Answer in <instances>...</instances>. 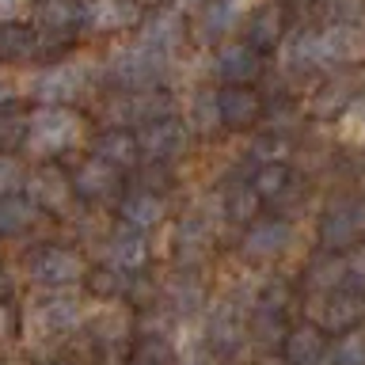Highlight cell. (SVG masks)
Instances as JSON below:
<instances>
[{
    "mask_svg": "<svg viewBox=\"0 0 365 365\" xmlns=\"http://www.w3.org/2000/svg\"><path fill=\"white\" fill-rule=\"evenodd\" d=\"M289 240H293L289 221H282V217H267V221H255L247 228L244 251H247V255H255V259H274V255H282V251L289 247Z\"/></svg>",
    "mask_w": 365,
    "mask_h": 365,
    "instance_id": "cell-17",
    "label": "cell"
},
{
    "mask_svg": "<svg viewBox=\"0 0 365 365\" xmlns=\"http://www.w3.org/2000/svg\"><path fill=\"white\" fill-rule=\"evenodd\" d=\"M23 274H27V282H34L38 289L57 293V289H73V285H80V278L88 274V262H84V255H80L76 247L42 244V247H34L27 255Z\"/></svg>",
    "mask_w": 365,
    "mask_h": 365,
    "instance_id": "cell-4",
    "label": "cell"
},
{
    "mask_svg": "<svg viewBox=\"0 0 365 365\" xmlns=\"http://www.w3.org/2000/svg\"><path fill=\"white\" fill-rule=\"evenodd\" d=\"M217 103H221V122L225 125H251L259 118V110H262V103L259 96L251 88H240V84H228L217 91Z\"/></svg>",
    "mask_w": 365,
    "mask_h": 365,
    "instance_id": "cell-20",
    "label": "cell"
},
{
    "mask_svg": "<svg viewBox=\"0 0 365 365\" xmlns=\"http://www.w3.org/2000/svg\"><path fill=\"white\" fill-rule=\"evenodd\" d=\"M16 99H19V84L11 76H0V114L8 107H16Z\"/></svg>",
    "mask_w": 365,
    "mask_h": 365,
    "instance_id": "cell-36",
    "label": "cell"
},
{
    "mask_svg": "<svg viewBox=\"0 0 365 365\" xmlns=\"http://www.w3.org/2000/svg\"><path fill=\"white\" fill-rule=\"evenodd\" d=\"M164 213H168V202L160 198V194H153L148 187H137V190H125L122 194V202H118V217H122V225H130V228H156L160 221H164Z\"/></svg>",
    "mask_w": 365,
    "mask_h": 365,
    "instance_id": "cell-16",
    "label": "cell"
},
{
    "mask_svg": "<svg viewBox=\"0 0 365 365\" xmlns=\"http://www.w3.org/2000/svg\"><path fill=\"white\" fill-rule=\"evenodd\" d=\"M23 319H27V339H31V331H34V339H65L68 331H76L84 324V308H80L73 293L57 289V293L34 297Z\"/></svg>",
    "mask_w": 365,
    "mask_h": 365,
    "instance_id": "cell-6",
    "label": "cell"
},
{
    "mask_svg": "<svg viewBox=\"0 0 365 365\" xmlns=\"http://www.w3.org/2000/svg\"><path fill=\"white\" fill-rule=\"evenodd\" d=\"M27 118L31 122H27V137H23V153L34 156L38 164H50L53 156H65L84 137V118L73 107H38Z\"/></svg>",
    "mask_w": 365,
    "mask_h": 365,
    "instance_id": "cell-2",
    "label": "cell"
},
{
    "mask_svg": "<svg viewBox=\"0 0 365 365\" xmlns=\"http://www.w3.org/2000/svg\"><path fill=\"white\" fill-rule=\"evenodd\" d=\"M168 301L187 312V308H194V304L202 301V285H198V282H190V278H175V282L168 285Z\"/></svg>",
    "mask_w": 365,
    "mask_h": 365,
    "instance_id": "cell-33",
    "label": "cell"
},
{
    "mask_svg": "<svg viewBox=\"0 0 365 365\" xmlns=\"http://www.w3.org/2000/svg\"><path fill=\"white\" fill-rule=\"evenodd\" d=\"M23 194L38 205V213H61L68 210L73 194V175H65L57 164H38L27 171V182H23Z\"/></svg>",
    "mask_w": 365,
    "mask_h": 365,
    "instance_id": "cell-7",
    "label": "cell"
},
{
    "mask_svg": "<svg viewBox=\"0 0 365 365\" xmlns=\"http://www.w3.org/2000/svg\"><path fill=\"white\" fill-rule=\"evenodd\" d=\"M327 342L319 335V327H297L285 335V358L289 365H319L327 358Z\"/></svg>",
    "mask_w": 365,
    "mask_h": 365,
    "instance_id": "cell-23",
    "label": "cell"
},
{
    "mask_svg": "<svg viewBox=\"0 0 365 365\" xmlns=\"http://www.w3.org/2000/svg\"><path fill=\"white\" fill-rule=\"evenodd\" d=\"M31 11V0H0V23H19Z\"/></svg>",
    "mask_w": 365,
    "mask_h": 365,
    "instance_id": "cell-35",
    "label": "cell"
},
{
    "mask_svg": "<svg viewBox=\"0 0 365 365\" xmlns=\"http://www.w3.org/2000/svg\"><path fill=\"white\" fill-rule=\"evenodd\" d=\"M182 38H187V23H182V16L175 8H156L153 16L141 19V27H137V42L153 46L156 53L171 57L182 46Z\"/></svg>",
    "mask_w": 365,
    "mask_h": 365,
    "instance_id": "cell-12",
    "label": "cell"
},
{
    "mask_svg": "<svg viewBox=\"0 0 365 365\" xmlns=\"http://www.w3.org/2000/svg\"><path fill=\"white\" fill-rule=\"evenodd\" d=\"M11 324H16V312H11V304H0V339L11 335Z\"/></svg>",
    "mask_w": 365,
    "mask_h": 365,
    "instance_id": "cell-38",
    "label": "cell"
},
{
    "mask_svg": "<svg viewBox=\"0 0 365 365\" xmlns=\"http://www.w3.org/2000/svg\"><path fill=\"white\" fill-rule=\"evenodd\" d=\"M88 65L80 61H57V65H46L31 76L27 84V96L38 103V107H73L80 96H88Z\"/></svg>",
    "mask_w": 365,
    "mask_h": 365,
    "instance_id": "cell-5",
    "label": "cell"
},
{
    "mask_svg": "<svg viewBox=\"0 0 365 365\" xmlns=\"http://www.w3.org/2000/svg\"><path fill=\"white\" fill-rule=\"evenodd\" d=\"M342 278H346V259L324 255L308 267V289H316V293H335Z\"/></svg>",
    "mask_w": 365,
    "mask_h": 365,
    "instance_id": "cell-27",
    "label": "cell"
},
{
    "mask_svg": "<svg viewBox=\"0 0 365 365\" xmlns=\"http://www.w3.org/2000/svg\"><path fill=\"white\" fill-rule=\"evenodd\" d=\"M91 156L103 160V164H110L114 171L133 168L137 160H141V148H137V133H133V130H118V125H110V130H103L96 141H91Z\"/></svg>",
    "mask_w": 365,
    "mask_h": 365,
    "instance_id": "cell-15",
    "label": "cell"
},
{
    "mask_svg": "<svg viewBox=\"0 0 365 365\" xmlns=\"http://www.w3.org/2000/svg\"><path fill=\"white\" fill-rule=\"evenodd\" d=\"M168 61L171 57L156 53L153 46L133 38L130 46H122V50L110 53L107 76L122 96H145V91H160V80H164V73H168Z\"/></svg>",
    "mask_w": 365,
    "mask_h": 365,
    "instance_id": "cell-3",
    "label": "cell"
},
{
    "mask_svg": "<svg viewBox=\"0 0 365 365\" xmlns=\"http://www.w3.org/2000/svg\"><path fill=\"white\" fill-rule=\"evenodd\" d=\"M34 221H38V205H34L27 194H8V198H0V240L23 236Z\"/></svg>",
    "mask_w": 365,
    "mask_h": 365,
    "instance_id": "cell-22",
    "label": "cell"
},
{
    "mask_svg": "<svg viewBox=\"0 0 365 365\" xmlns=\"http://www.w3.org/2000/svg\"><path fill=\"white\" fill-rule=\"evenodd\" d=\"M358 57H365V31L342 23H331L324 31H297L282 46V61L293 73H308L319 65H354Z\"/></svg>",
    "mask_w": 365,
    "mask_h": 365,
    "instance_id": "cell-1",
    "label": "cell"
},
{
    "mask_svg": "<svg viewBox=\"0 0 365 365\" xmlns=\"http://www.w3.org/2000/svg\"><path fill=\"white\" fill-rule=\"evenodd\" d=\"M182 4H198V0H182Z\"/></svg>",
    "mask_w": 365,
    "mask_h": 365,
    "instance_id": "cell-40",
    "label": "cell"
},
{
    "mask_svg": "<svg viewBox=\"0 0 365 365\" xmlns=\"http://www.w3.org/2000/svg\"><path fill=\"white\" fill-rule=\"evenodd\" d=\"M361 312H365V297L358 289L327 293L324 304H316V324L327 327V331H354Z\"/></svg>",
    "mask_w": 365,
    "mask_h": 365,
    "instance_id": "cell-14",
    "label": "cell"
},
{
    "mask_svg": "<svg viewBox=\"0 0 365 365\" xmlns=\"http://www.w3.org/2000/svg\"><path fill=\"white\" fill-rule=\"evenodd\" d=\"M278 38H282V8L262 4L255 16L247 19V46L262 50V46H274Z\"/></svg>",
    "mask_w": 365,
    "mask_h": 365,
    "instance_id": "cell-25",
    "label": "cell"
},
{
    "mask_svg": "<svg viewBox=\"0 0 365 365\" xmlns=\"http://www.w3.org/2000/svg\"><path fill=\"white\" fill-rule=\"evenodd\" d=\"M217 76L225 80V84H240V88H247V80H255L262 73V61H259V50L255 46H247V42H228L217 50Z\"/></svg>",
    "mask_w": 365,
    "mask_h": 365,
    "instance_id": "cell-13",
    "label": "cell"
},
{
    "mask_svg": "<svg viewBox=\"0 0 365 365\" xmlns=\"http://www.w3.org/2000/svg\"><path fill=\"white\" fill-rule=\"evenodd\" d=\"M114 187H118V171H114L110 164H103V160L88 156L84 164H80L73 171V194L76 198H107V194H114Z\"/></svg>",
    "mask_w": 365,
    "mask_h": 365,
    "instance_id": "cell-18",
    "label": "cell"
},
{
    "mask_svg": "<svg viewBox=\"0 0 365 365\" xmlns=\"http://www.w3.org/2000/svg\"><path fill=\"white\" fill-rule=\"evenodd\" d=\"M11 289H16V278H11V270L4 267V262H0V304H8Z\"/></svg>",
    "mask_w": 365,
    "mask_h": 365,
    "instance_id": "cell-37",
    "label": "cell"
},
{
    "mask_svg": "<svg viewBox=\"0 0 365 365\" xmlns=\"http://www.w3.org/2000/svg\"><path fill=\"white\" fill-rule=\"evenodd\" d=\"M133 133H137L141 156H148V160H175V156L187 153V122H179L175 114H171V118L148 122Z\"/></svg>",
    "mask_w": 365,
    "mask_h": 365,
    "instance_id": "cell-9",
    "label": "cell"
},
{
    "mask_svg": "<svg viewBox=\"0 0 365 365\" xmlns=\"http://www.w3.org/2000/svg\"><path fill=\"white\" fill-rule=\"evenodd\" d=\"M327 358L335 361V365H365V327L346 331V335L331 346Z\"/></svg>",
    "mask_w": 365,
    "mask_h": 365,
    "instance_id": "cell-29",
    "label": "cell"
},
{
    "mask_svg": "<svg viewBox=\"0 0 365 365\" xmlns=\"http://www.w3.org/2000/svg\"><path fill=\"white\" fill-rule=\"evenodd\" d=\"M175 236H179V255L182 259H198L205 251V244H210V228H205V221H198V217H187Z\"/></svg>",
    "mask_w": 365,
    "mask_h": 365,
    "instance_id": "cell-28",
    "label": "cell"
},
{
    "mask_svg": "<svg viewBox=\"0 0 365 365\" xmlns=\"http://www.w3.org/2000/svg\"><path fill=\"white\" fill-rule=\"evenodd\" d=\"M46 365H68V361H46Z\"/></svg>",
    "mask_w": 365,
    "mask_h": 365,
    "instance_id": "cell-39",
    "label": "cell"
},
{
    "mask_svg": "<svg viewBox=\"0 0 365 365\" xmlns=\"http://www.w3.org/2000/svg\"><path fill=\"white\" fill-rule=\"evenodd\" d=\"M361 228H365V205L354 198H339V202H331V210L319 221V240L335 251V247L354 244L361 236Z\"/></svg>",
    "mask_w": 365,
    "mask_h": 365,
    "instance_id": "cell-10",
    "label": "cell"
},
{
    "mask_svg": "<svg viewBox=\"0 0 365 365\" xmlns=\"http://www.w3.org/2000/svg\"><path fill=\"white\" fill-rule=\"evenodd\" d=\"M23 182H27V168H23V160L4 153V156H0V198H8V194H23Z\"/></svg>",
    "mask_w": 365,
    "mask_h": 365,
    "instance_id": "cell-32",
    "label": "cell"
},
{
    "mask_svg": "<svg viewBox=\"0 0 365 365\" xmlns=\"http://www.w3.org/2000/svg\"><path fill=\"white\" fill-rule=\"evenodd\" d=\"M240 16H244V0H213V4L202 11V38L213 42V38H221V34H228L236 27Z\"/></svg>",
    "mask_w": 365,
    "mask_h": 365,
    "instance_id": "cell-24",
    "label": "cell"
},
{
    "mask_svg": "<svg viewBox=\"0 0 365 365\" xmlns=\"http://www.w3.org/2000/svg\"><path fill=\"white\" fill-rule=\"evenodd\" d=\"M255 205H259L255 187H232L225 194V213L232 217V221H251V217H255Z\"/></svg>",
    "mask_w": 365,
    "mask_h": 365,
    "instance_id": "cell-31",
    "label": "cell"
},
{
    "mask_svg": "<svg viewBox=\"0 0 365 365\" xmlns=\"http://www.w3.org/2000/svg\"><path fill=\"white\" fill-rule=\"evenodd\" d=\"M38 34H73L80 31V0H38L34 4Z\"/></svg>",
    "mask_w": 365,
    "mask_h": 365,
    "instance_id": "cell-19",
    "label": "cell"
},
{
    "mask_svg": "<svg viewBox=\"0 0 365 365\" xmlns=\"http://www.w3.org/2000/svg\"><path fill=\"white\" fill-rule=\"evenodd\" d=\"M141 11L133 0H80V31L107 34V31H130L141 27Z\"/></svg>",
    "mask_w": 365,
    "mask_h": 365,
    "instance_id": "cell-8",
    "label": "cell"
},
{
    "mask_svg": "<svg viewBox=\"0 0 365 365\" xmlns=\"http://www.w3.org/2000/svg\"><path fill=\"white\" fill-rule=\"evenodd\" d=\"M346 282L365 297V247H358V251L346 255Z\"/></svg>",
    "mask_w": 365,
    "mask_h": 365,
    "instance_id": "cell-34",
    "label": "cell"
},
{
    "mask_svg": "<svg viewBox=\"0 0 365 365\" xmlns=\"http://www.w3.org/2000/svg\"><path fill=\"white\" fill-rule=\"evenodd\" d=\"M38 50V31L27 23H0V61L4 65H19L31 61Z\"/></svg>",
    "mask_w": 365,
    "mask_h": 365,
    "instance_id": "cell-21",
    "label": "cell"
},
{
    "mask_svg": "<svg viewBox=\"0 0 365 365\" xmlns=\"http://www.w3.org/2000/svg\"><path fill=\"white\" fill-rule=\"evenodd\" d=\"M107 262H110V270L122 274V278L141 274L148 267V240H145L141 228H130V225L114 228L107 236Z\"/></svg>",
    "mask_w": 365,
    "mask_h": 365,
    "instance_id": "cell-11",
    "label": "cell"
},
{
    "mask_svg": "<svg viewBox=\"0 0 365 365\" xmlns=\"http://www.w3.org/2000/svg\"><path fill=\"white\" fill-rule=\"evenodd\" d=\"M187 122L198 133H213L217 125H221V103H217V91L213 88H202L198 96L187 103Z\"/></svg>",
    "mask_w": 365,
    "mask_h": 365,
    "instance_id": "cell-26",
    "label": "cell"
},
{
    "mask_svg": "<svg viewBox=\"0 0 365 365\" xmlns=\"http://www.w3.org/2000/svg\"><path fill=\"white\" fill-rule=\"evenodd\" d=\"M251 187H255L259 198H278V194L289 187V168H285V164H267V168L255 175V182H251Z\"/></svg>",
    "mask_w": 365,
    "mask_h": 365,
    "instance_id": "cell-30",
    "label": "cell"
}]
</instances>
